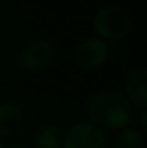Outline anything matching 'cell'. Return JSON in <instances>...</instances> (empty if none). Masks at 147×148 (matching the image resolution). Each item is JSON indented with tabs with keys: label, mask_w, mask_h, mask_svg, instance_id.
<instances>
[{
	"label": "cell",
	"mask_w": 147,
	"mask_h": 148,
	"mask_svg": "<svg viewBox=\"0 0 147 148\" xmlns=\"http://www.w3.org/2000/svg\"><path fill=\"white\" fill-rule=\"evenodd\" d=\"M131 29V17L123 7L108 6L101 9L94 19V30L99 39L118 40L128 35Z\"/></svg>",
	"instance_id": "obj_2"
},
{
	"label": "cell",
	"mask_w": 147,
	"mask_h": 148,
	"mask_svg": "<svg viewBox=\"0 0 147 148\" xmlns=\"http://www.w3.org/2000/svg\"><path fill=\"white\" fill-rule=\"evenodd\" d=\"M91 124L104 130H120L133 121L134 111L128 98L120 91H102L88 102Z\"/></svg>",
	"instance_id": "obj_1"
},
{
	"label": "cell",
	"mask_w": 147,
	"mask_h": 148,
	"mask_svg": "<svg viewBox=\"0 0 147 148\" xmlns=\"http://www.w3.org/2000/svg\"><path fill=\"white\" fill-rule=\"evenodd\" d=\"M53 48L45 39L32 40L19 55V66L26 72H33L43 68L52 59Z\"/></svg>",
	"instance_id": "obj_5"
},
{
	"label": "cell",
	"mask_w": 147,
	"mask_h": 148,
	"mask_svg": "<svg viewBox=\"0 0 147 148\" xmlns=\"http://www.w3.org/2000/svg\"><path fill=\"white\" fill-rule=\"evenodd\" d=\"M114 148H143V135L137 128H124L115 137Z\"/></svg>",
	"instance_id": "obj_9"
},
{
	"label": "cell",
	"mask_w": 147,
	"mask_h": 148,
	"mask_svg": "<svg viewBox=\"0 0 147 148\" xmlns=\"http://www.w3.org/2000/svg\"><path fill=\"white\" fill-rule=\"evenodd\" d=\"M63 148H108V141L101 131L91 122H79L69 128L63 135Z\"/></svg>",
	"instance_id": "obj_3"
},
{
	"label": "cell",
	"mask_w": 147,
	"mask_h": 148,
	"mask_svg": "<svg viewBox=\"0 0 147 148\" xmlns=\"http://www.w3.org/2000/svg\"><path fill=\"white\" fill-rule=\"evenodd\" d=\"M32 141L35 148H61L63 134L53 124H42L33 131Z\"/></svg>",
	"instance_id": "obj_8"
},
{
	"label": "cell",
	"mask_w": 147,
	"mask_h": 148,
	"mask_svg": "<svg viewBox=\"0 0 147 148\" xmlns=\"http://www.w3.org/2000/svg\"><path fill=\"white\" fill-rule=\"evenodd\" d=\"M0 148H7V147H6V144H4L1 140H0Z\"/></svg>",
	"instance_id": "obj_12"
},
{
	"label": "cell",
	"mask_w": 147,
	"mask_h": 148,
	"mask_svg": "<svg viewBox=\"0 0 147 148\" xmlns=\"http://www.w3.org/2000/svg\"><path fill=\"white\" fill-rule=\"evenodd\" d=\"M140 124H141V131L146 132L147 131V114L146 112L141 114V122H140Z\"/></svg>",
	"instance_id": "obj_10"
},
{
	"label": "cell",
	"mask_w": 147,
	"mask_h": 148,
	"mask_svg": "<svg viewBox=\"0 0 147 148\" xmlns=\"http://www.w3.org/2000/svg\"><path fill=\"white\" fill-rule=\"evenodd\" d=\"M23 125V111L13 102L0 105V135L12 137L20 131Z\"/></svg>",
	"instance_id": "obj_6"
},
{
	"label": "cell",
	"mask_w": 147,
	"mask_h": 148,
	"mask_svg": "<svg viewBox=\"0 0 147 148\" xmlns=\"http://www.w3.org/2000/svg\"><path fill=\"white\" fill-rule=\"evenodd\" d=\"M110 56V48L105 40L99 38L85 39L75 50L77 63L85 71H94L101 68Z\"/></svg>",
	"instance_id": "obj_4"
},
{
	"label": "cell",
	"mask_w": 147,
	"mask_h": 148,
	"mask_svg": "<svg viewBox=\"0 0 147 148\" xmlns=\"http://www.w3.org/2000/svg\"><path fill=\"white\" fill-rule=\"evenodd\" d=\"M10 148H29L26 144H22V143H16V144H13Z\"/></svg>",
	"instance_id": "obj_11"
},
{
	"label": "cell",
	"mask_w": 147,
	"mask_h": 148,
	"mask_svg": "<svg viewBox=\"0 0 147 148\" xmlns=\"http://www.w3.org/2000/svg\"><path fill=\"white\" fill-rule=\"evenodd\" d=\"M126 92L130 102L137 105L141 109L147 106V71L140 69L133 72L126 84Z\"/></svg>",
	"instance_id": "obj_7"
}]
</instances>
